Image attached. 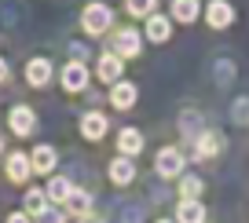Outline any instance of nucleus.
Listing matches in <instances>:
<instances>
[{"label":"nucleus","mask_w":249,"mask_h":223,"mask_svg":"<svg viewBox=\"0 0 249 223\" xmlns=\"http://www.w3.org/2000/svg\"><path fill=\"white\" fill-rule=\"evenodd\" d=\"M154 172H158V176H165V179L179 176V172H183V154H179L176 146H165V150H158Z\"/></svg>","instance_id":"obj_1"},{"label":"nucleus","mask_w":249,"mask_h":223,"mask_svg":"<svg viewBox=\"0 0 249 223\" xmlns=\"http://www.w3.org/2000/svg\"><path fill=\"white\" fill-rule=\"evenodd\" d=\"M88 77H92V73L85 69V62H81V59H73V62L62 66V88H66V92H85Z\"/></svg>","instance_id":"obj_2"},{"label":"nucleus","mask_w":249,"mask_h":223,"mask_svg":"<svg viewBox=\"0 0 249 223\" xmlns=\"http://www.w3.org/2000/svg\"><path fill=\"white\" fill-rule=\"evenodd\" d=\"M110 22H114V15H110L107 4H88L85 8V30L88 33H107Z\"/></svg>","instance_id":"obj_3"},{"label":"nucleus","mask_w":249,"mask_h":223,"mask_svg":"<svg viewBox=\"0 0 249 223\" xmlns=\"http://www.w3.org/2000/svg\"><path fill=\"white\" fill-rule=\"evenodd\" d=\"M114 55L117 59H136V55H140V33L136 30H117L114 33Z\"/></svg>","instance_id":"obj_4"},{"label":"nucleus","mask_w":249,"mask_h":223,"mask_svg":"<svg viewBox=\"0 0 249 223\" xmlns=\"http://www.w3.org/2000/svg\"><path fill=\"white\" fill-rule=\"evenodd\" d=\"M205 22H209L213 30H227V26L234 22V11H231V4H224V0H213L209 8H205Z\"/></svg>","instance_id":"obj_5"},{"label":"nucleus","mask_w":249,"mask_h":223,"mask_svg":"<svg viewBox=\"0 0 249 223\" xmlns=\"http://www.w3.org/2000/svg\"><path fill=\"white\" fill-rule=\"evenodd\" d=\"M8 124H11V132H15V136H30L33 124H37V114H33L30 106H15V110L8 114Z\"/></svg>","instance_id":"obj_6"},{"label":"nucleus","mask_w":249,"mask_h":223,"mask_svg":"<svg viewBox=\"0 0 249 223\" xmlns=\"http://www.w3.org/2000/svg\"><path fill=\"white\" fill-rule=\"evenodd\" d=\"M220 150H224V136L202 128V136H198V143H195V154H198V157H216Z\"/></svg>","instance_id":"obj_7"},{"label":"nucleus","mask_w":249,"mask_h":223,"mask_svg":"<svg viewBox=\"0 0 249 223\" xmlns=\"http://www.w3.org/2000/svg\"><path fill=\"white\" fill-rule=\"evenodd\" d=\"M136 85H128V81H117L114 85V92H110V103H114L117 110H132L136 106Z\"/></svg>","instance_id":"obj_8"},{"label":"nucleus","mask_w":249,"mask_h":223,"mask_svg":"<svg viewBox=\"0 0 249 223\" xmlns=\"http://www.w3.org/2000/svg\"><path fill=\"white\" fill-rule=\"evenodd\" d=\"M81 136L92 139V143H95V139H103V136H107V117L95 114V110H92V114H85V117H81Z\"/></svg>","instance_id":"obj_9"},{"label":"nucleus","mask_w":249,"mask_h":223,"mask_svg":"<svg viewBox=\"0 0 249 223\" xmlns=\"http://www.w3.org/2000/svg\"><path fill=\"white\" fill-rule=\"evenodd\" d=\"M73 190H77V187H73L66 176H52V183H48V201H55V205H66Z\"/></svg>","instance_id":"obj_10"},{"label":"nucleus","mask_w":249,"mask_h":223,"mask_svg":"<svg viewBox=\"0 0 249 223\" xmlns=\"http://www.w3.org/2000/svg\"><path fill=\"white\" fill-rule=\"evenodd\" d=\"M26 81H30L33 88H44L48 81H52V62L48 59H33L30 66H26Z\"/></svg>","instance_id":"obj_11"},{"label":"nucleus","mask_w":249,"mask_h":223,"mask_svg":"<svg viewBox=\"0 0 249 223\" xmlns=\"http://www.w3.org/2000/svg\"><path fill=\"white\" fill-rule=\"evenodd\" d=\"M110 179H114L117 187H128L136 179V165L128 161V157H114V161H110Z\"/></svg>","instance_id":"obj_12"},{"label":"nucleus","mask_w":249,"mask_h":223,"mask_svg":"<svg viewBox=\"0 0 249 223\" xmlns=\"http://www.w3.org/2000/svg\"><path fill=\"white\" fill-rule=\"evenodd\" d=\"M176 223H205V205L202 201H179Z\"/></svg>","instance_id":"obj_13"},{"label":"nucleus","mask_w":249,"mask_h":223,"mask_svg":"<svg viewBox=\"0 0 249 223\" xmlns=\"http://www.w3.org/2000/svg\"><path fill=\"white\" fill-rule=\"evenodd\" d=\"M117 150H121V157H132L143 150V136L136 128H124L121 136H117Z\"/></svg>","instance_id":"obj_14"},{"label":"nucleus","mask_w":249,"mask_h":223,"mask_svg":"<svg viewBox=\"0 0 249 223\" xmlns=\"http://www.w3.org/2000/svg\"><path fill=\"white\" fill-rule=\"evenodd\" d=\"M30 172H33V161L26 154H11V161H8V179H15V183H26L30 179Z\"/></svg>","instance_id":"obj_15"},{"label":"nucleus","mask_w":249,"mask_h":223,"mask_svg":"<svg viewBox=\"0 0 249 223\" xmlns=\"http://www.w3.org/2000/svg\"><path fill=\"white\" fill-rule=\"evenodd\" d=\"M66 212L77 216V220H81V216H88V212H92V194H88V190H73L70 201H66Z\"/></svg>","instance_id":"obj_16"},{"label":"nucleus","mask_w":249,"mask_h":223,"mask_svg":"<svg viewBox=\"0 0 249 223\" xmlns=\"http://www.w3.org/2000/svg\"><path fill=\"white\" fill-rule=\"evenodd\" d=\"M95 73H99V81H114V85H117V73H121V59H117L114 51L103 55L99 66H95Z\"/></svg>","instance_id":"obj_17"},{"label":"nucleus","mask_w":249,"mask_h":223,"mask_svg":"<svg viewBox=\"0 0 249 223\" xmlns=\"http://www.w3.org/2000/svg\"><path fill=\"white\" fill-rule=\"evenodd\" d=\"M30 161H33V172H55V150L52 146H37L30 154Z\"/></svg>","instance_id":"obj_18"},{"label":"nucleus","mask_w":249,"mask_h":223,"mask_svg":"<svg viewBox=\"0 0 249 223\" xmlns=\"http://www.w3.org/2000/svg\"><path fill=\"white\" fill-rule=\"evenodd\" d=\"M48 205H52V201H48V190H26V212H30L33 220H37V216H44Z\"/></svg>","instance_id":"obj_19"},{"label":"nucleus","mask_w":249,"mask_h":223,"mask_svg":"<svg viewBox=\"0 0 249 223\" xmlns=\"http://www.w3.org/2000/svg\"><path fill=\"white\" fill-rule=\"evenodd\" d=\"M169 33H172V26H169V18H165V15H150L147 18V37L150 40L161 44V40H169Z\"/></svg>","instance_id":"obj_20"},{"label":"nucleus","mask_w":249,"mask_h":223,"mask_svg":"<svg viewBox=\"0 0 249 223\" xmlns=\"http://www.w3.org/2000/svg\"><path fill=\"white\" fill-rule=\"evenodd\" d=\"M172 15L179 22H195L198 18V0H172Z\"/></svg>","instance_id":"obj_21"},{"label":"nucleus","mask_w":249,"mask_h":223,"mask_svg":"<svg viewBox=\"0 0 249 223\" xmlns=\"http://www.w3.org/2000/svg\"><path fill=\"white\" fill-rule=\"evenodd\" d=\"M198 194H202V179L198 176H183L179 179V198L183 201H198Z\"/></svg>","instance_id":"obj_22"},{"label":"nucleus","mask_w":249,"mask_h":223,"mask_svg":"<svg viewBox=\"0 0 249 223\" xmlns=\"http://www.w3.org/2000/svg\"><path fill=\"white\" fill-rule=\"evenodd\" d=\"M124 8H128V15H140V18H150L158 8V0H124Z\"/></svg>","instance_id":"obj_23"},{"label":"nucleus","mask_w":249,"mask_h":223,"mask_svg":"<svg viewBox=\"0 0 249 223\" xmlns=\"http://www.w3.org/2000/svg\"><path fill=\"white\" fill-rule=\"evenodd\" d=\"M231 117L238 124H249V99H234V106H231Z\"/></svg>","instance_id":"obj_24"},{"label":"nucleus","mask_w":249,"mask_h":223,"mask_svg":"<svg viewBox=\"0 0 249 223\" xmlns=\"http://www.w3.org/2000/svg\"><path fill=\"white\" fill-rule=\"evenodd\" d=\"M37 223H66V220H62V212H55V208H48L44 216H37Z\"/></svg>","instance_id":"obj_25"},{"label":"nucleus","mask_w":249,"mask_h":223,"mask_svg":"<svg viewBox=\"0 0 249 223\" xmlns=\"http://www.w3.org/2000/svg\"><path fill=\"white\" fill-rule=\"evenodd\" d=\"M216 69H220V81H224V85H227V81L234 77V73H231L234 66H231V62H216Z\"/></svg>","instance_id":"obj_26"},{"label":"nucleus","mask_w":249,"mask_h":223,"mask_svg":"<svg viewBox=\"0 0 249 223\" xmlns=\"http://www.w3.org/2000/svg\"><path fill=\"white\" fill-rule=\"evenodd\" d=\"M8 223H30V212H11Z\"/></svg>","instance_id":"obj_27"},{"label":"nucleus","mask_w":249,"mask_h":223,"mask_svg":"<svg viewBox=\"0 0 249 223\" xmlns=\"http://www.w3.org/2000/svg\"><path fill=\"white\" fill-rule=\"evenodd\" d=\"M81 223H103V216H95V212H88V216H81Z\"/></svg>","instance_id":"obj_28"},{"label":"nucleus","mask_w":249,"mask_h":223,"mask_svg":"<svg viewBox=\"0 0 249 223\" xmlns=\"http://www.w3.org/2000/svg\"><path fill=\"white\" fill-rule=\"evenodd\" d=\"M4 77H8V62L0 59V85H4Z\"/></svg>","instance_id":"obj_29"},{"label":"nucleus","mask_w":249,"mask_h":223,"mask_svg":"<svg viewBox=\"0 0 249 223\" xmlns=\"http://www.w3.org/2000/svg\"><path fill=\"white\" fill-rule=\"evenodd\" d=\"M0 154H4V139H0Z\"/></svg>","instance_id":"obj_30"},{"label":"nucleus","mask_w":249,"mask_h":223,"mask_svg":"<svg viewBox=\"0 0 249 223\" xmlns=\"http://www.w3.org/2000/svg\"><path fill=\"white\" fill-rule=\"evenodd\" d=\"M158 223H172V220H158Z\"/></svg>","instance_id":"obj_31"}]
</instances>
